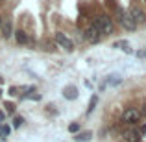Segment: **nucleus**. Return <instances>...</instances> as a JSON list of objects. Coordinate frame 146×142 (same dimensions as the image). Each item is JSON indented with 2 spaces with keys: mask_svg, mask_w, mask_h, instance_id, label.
I'll return each instance as SVG.
<instances>
[{
  "mask_svg": "<svg viewBox=\"0 0 146 142\" xmlns=\"http://www.w3.org/2000/svg\"><path fill=\"white\" fill-rule=\"evenodd\" d=\"M91 24L98 30L102 37H107V35H111V33L115 32V22H113V18H111L109 15H106V13H104V15H96V17L91 20Z\"/></svg>",
  "mask_w": 146,
  "mask_h": 142,
  "instance_id": "obj_1",
  "label": "nucleus"
},
{
  "mask_svg": "<svg viewBox=\"0 0 146 142\" xmlns=\"http://www.w3.org/2000/svg\"><path fill=\"white\" fill-rule=\"evenodd\" d=\"M117 20H118V24L124 30H128V32H135L137 30V22L133 20V18L129 17V13L124 11L122 7H117Z\"/></svg>",
  "mask_w": 146,
  "mask_h": 142,
  "instance_id": "obj_2",
  "label": "nucleus"
},
{
  "mask_svg": "<svg viewBox=\"0 0 146 142\" xmlns=\"http://www.w3.org/2000/svg\"><path fill=\"white\" fill-rule=\"evenodd\" d=\"M141 111L139 109H135V107H128V109L122 113V122L124 124H128V125H135V124H139L141 122Z\"/></svg>",
  "mask_w": 146,
  "mask_h": 142,
  "instance_id": "obj_3",
  "label": "nucleus"
},
{
  "mask_svg": "<svg viewBox=\"0 0 146 142\" xmlns=\"http://www.w3.org/2000/svg\"><path fill=\"white\" fill-rule=\"evenodd\" d=\"M83 39H85L89 44H98L100 41H102V35H100V32L89 22V24H87V28L83 30Z\"/></svg>",
  "mask_w": 146,
  "mask_h": 142,
  "instance_id": "obj_4",
  "label": "nucleus"
},
{
  "mask_svg": "<svg viewBox=\"0 0 146 142\" xmlns=\"http://www.w3.org/2000/svg\"><path fill=\"white\" fill-rule=\"evenodd\" d=\"M54 39H56V43L59 44L63 50H67V52H74V43H72V39H68L63 32H56Z\"/></svg>",
  "mask_w": 146,
  "mask_h": 142,
  "instance_id": "obj_5",
  "label": "nucleus"
},
{
  "mask_svg": "<svg viewBox=\"0 0 146 142\" xmlns=\"http://www.w3.org/2000/svg\"><path fill=\"white\" fill-rule=\"evenodd\" d=\"M122 140H124V142H141V140H143V135H141L139 129L128 127V129L122 131Z\"/></svg>",
  "mask_w": 146,
  "mask_h": 142,
  "instance_id": "obj_6",
  "label": "nucleus"
},
{
  "mask_svg": "<svg viewBox=\"0 0 146 142\" xmlns=\"http://www.w3.org/2000/svg\"><path fill=\"white\" fill-rule=\"evenodd\" d=\"M128 13H129V17H131L133 20L137 22V26L143 24V22H146V13H144L143 9H141L139 6H135V4H133V6L128 9Z\"/></svg>",
  "mask_w": 146,
  "mask_h": 142,
  "instance_id": "obj_7",
  "label": "nucleus"
},
{
  "mask_svg": "<svg viewBox=\"0 0 146 142\" xmlns=\"http://www.w3.org/2000/svg\"><path fill=\"white\" fill-rule=\"evenodd\" d=\"M0 33H2V39H9L11 33H13V22L9 18H4L2 28H0Z\"/></svg>",
  "mask_w": 146,
  "mask_h": 142,
  "instance_id": "obj_8",
  "label": "nucleus"
},
{
  "mask_svg": "<svg viewBox=\"0 0 146 142\" xmlns=\"http://www.w3.org/2000/svg\"><path fill=\"white\" fill-rule=\"evenodd\" d=\"M78 96H80V92H78V89H76L74 85L63 87V98H65V100H76Z\"/></svg>",
  "mask_w": 146,
  "mask_h": 142,
  "instance_id": "obj_9",
  "label": "nucleus"
},
{
  "mask_svg": "<svg viewBox=\"0 0 146 142\" xmlns=\"http://www.w3.org/2000/svg\"><path fill=\"white\" fill-rule=\"evenodd\" d=\"M113 48H120L122 52H126V53H133V48L129 46V43L126 39H120V41H115L113 43Z\"/></svg>",
  "mask_w": 146,
  "mask_h": 142,
  "instance_id": "obj_10",
  "label": "nucleus"
},
{
  "mask_svg": "<svg viewBox=\"0 0 146 142\" xmlns=\"http://www.w3.org/2000/svg\"><path fill=\"white\" fill-rule=\"evenodd\" d=\"M15 41H17L19 44H28L30 43V35L24 32V30H17V32H15Z\"/></svg>",
  "mask_w": 146,
  "mask_h": 142,
  "instance_id": "obj_11",
  "label": "nucleus"
},
{
  "mask_svg": "<svg viewBox=\"0 0 146 142\" xmlns=\"http://www.w3.org/2000/svg\"><path fill=\"white\" fill-rule=\"evenodd\" d=\"M96 105H98V96L93 94V96H91V102H89V107H87V113L91 114L94 109H96Z\"/></svg>",
  "mask_w": 146,
  "mask_h": 142,
  "instance_id": "obj_12",
  "label": "nucleus"
},
{
  "mask_svg": "<svg viewBox=\"0 0 146 142\" xmlns=\"http://www.w3.org/2000/svg\"><path fill=\"white\" fill-rule=\"evenodd\" d=\"M106 83H109V85H120V83H122V78H120V76H115V74H111L109 76V78H107L106 79Z\"/></svg>",
  "mask_w": 146,
  "mask_h": 142,
  "instance_id": "obj_13",
  "label": "nucleus"
},
{
  "mask_svg": "<svg viewBox=\"0 0 146 142\" xmlns=\"http://www.w3.org/2000/svg\"><path fill=\"white\" fill-rule=\"evenodd\" d=\"M91 137H93V131H85V133H78L74 139L78 142H83V140H91Z\"/></svg>",
  "mask_w": 146,
  "mask_h": 142,
  "instance_id": "obj_14",
  "label": "nucleus"
},
{
  "mask_svg": "<svg viewBox=\"0 0 146 142\" xmlns=\"http://www.w3.org/2000/svg\"><path fill=\"white\" fill-rule=\"evenodd\" d=\"M9 133H11V127H9V125H7V124H0V135H2V137H7Z\"/></svg>",
  "mask_w": 146,
  "mask_h": 142,
  "instance_id": "obj_15",
  "label": "nucleus"
},
{
  "mask_svg": "<svg viewBox=\"0 0 146 142\" xmlns=\"http://www.w3.org/2000/svg\"><path fill=\"white\" fill-rule=\"evenodd\" d=\"M11 124H13V127L17 129V127H21V125L24 124V118L22 116H13V122H11Z\"/></svg>",
  "mask_w": 146,
  "mask_h": 142,
  "instance_id": "obj_16",
  "label": "nucleus"
},
{
  "mask_svg": "<svg viewBox=\"0 0 146 142\" xmlns=\"http://www.w3.org/2000/svg\"><path fill=\"white\" fill-rule=\"evenodd\" d=\"M6 111H7V113H9V114H13V113H15V103L7 102V103H6Z\"/></svg>",
  "mask_w": 146,
  "mask_h": 142,
  "instance_id": "obj_17",
  "label": "nucleus"
},
{
  "mask_svg": "<svg viewBox=\"0 0 146 142\" xmlns=\"http://www.w3.org/2000/svg\"><path fill=\"white\" fill-rule=\"evenodd\" d=\"M68 131H70V133H78L80 131V124H76V122L70 124V125H68Z\"/></svg>",
  "mask_w": 146,
  "mask_h": 142,
  "instance_id": "obj_18",
  "label": "nucleus"
},
{
  "mask_svg": "<svg viewBox=\"0 0 146 142\" xmlns=\"http://www.w3.org/2000/svg\"><path fill=\"white\" fill-rule=\"evenodd\" d=\"M24 98H30V100H41V94H28V96H24Z\"/></svg>",
  "mask_w": 146,
  "mask_h": 142,
  "instance_id": "obj_19",
  "label": "nucleus"
},
{
  "mask_svg": "<svg viewBox=\"0 0 146 142\" xmlns=\"http://www.w3.org/2000/svg\"><path fill=\"white\" fill-rule=\"evenodd\" d=\"M137 57L144 59V57H146V50H139V52H137Z\"/></svg>",
  "mask_w": 146,
  "mask_h": 142,
  "instance_id": "obj_20",
  "label": "nucleus"
},
{
  "mask_svg": "<svg viewBox=\"0 0 146 142\" xmlns=\"http://www.w3.org/2000/svg\"><path fill=\"white\" fill-rule=\"evenodd\" d=\"M141 114H144V116H146V100L143 102V107H141Z\"/></svg>",
  "mask_w": 146,
  "mask_h": 142,
  "instance_id": "obj_21",
  "label": "nucleus"
},
{
  "mask_svg": "<svg viewBox=\"0 0 146 142\" xmlns=\"http://www.w3.org/2000/svg\"><path fill=\"white\" fill-rule=\"evenodd\" d=\"M4 118H6V113H4V111H0V124H4Z\"/></svg>",
  "mask_w": 146,
  "mask_h": 142,
  "instance_id": "obj_22",
  "label": "nucleus"
},
{
  "mask_svg": "<svg viewBox=\"0 0 146 142\" xmlns=\"http://www.w3.org/2000/svg\"><path fill=\"white\" fill-rule=\"evenodd\" d=\"M2 22H4V17L0 15V28H2Z\"/></svg>",
  "mask_w": 146,
  "mask_h": 142,
  "instance_id": "obj_23",
  "label": "nucleus"
},
{
  "mask_svg": "<svg viewBox=\"0 0 146 142\" xmlns=\"http://www.w3.org/2000/svg\"><path fill=\"white\" fill-rule=\"evenodd\" d=\"M2 83H4V78H2V76H0V85H2Z\"/></svg>",
  "mask_w": 146,
  "mask_h": 142,
  "instance_id": "obj_24",
  "label": "nucleus"
},
{
  "mask_svg": "<svg viewBox=\"0 0 146 142\" xmlns=\"http://www.w3.org/2000/svg\"><path fill=\"white\" fill-rule=\"evenodd\" d=\"M0 96H2V90H0Z\"/></svg>",
  "mask_w": 146,
  "mask_h": 142,
  "instance_id": "obj_25",
  "label": "nucleus"
}]
</instances>
